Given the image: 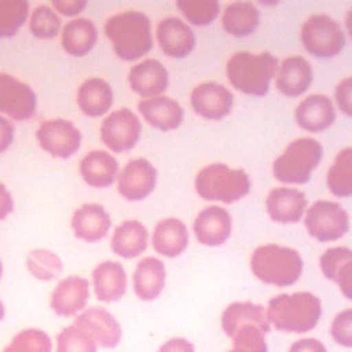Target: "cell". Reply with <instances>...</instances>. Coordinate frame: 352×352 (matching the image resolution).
<instances>
[{
	"mask_svg": "<svg viewBox=\"0 0 352 352\" xmlns=\"http://www.w3.org/2000/svg\"><path fill=\"white\" fill-rule=\"evenodd\" d=\"M89 283L85 278L72 275L62 279L51 294V308L59 316H73L85 308Z\"/></svg>",
	"mask_w": 352,
	"mask_h": 352,
	"instance_id": "d6986e66",
	"label": "cell"
},
{
	"mask_svg": "<svg viewBox=\"0 0 352 352\" xmlns=\"http://www.w3.org/2000/svg\"><path fill=\"white\" fill-rule=\"evenodd\" d=\"M104 33L122 60H136L153 48L151 22L140 11L129 10L110 16L104 23Z\"/></svg>",
	"mask_w": 352,
	"mask_h": 352,
	"instance_id": "7a4b0ae2",
	"label": "cell"
},
{
	"mask_svg": "<svg viewBox=\"0 0 352 352\" xmlns=\"http://www.w3.org/2000/svg\"><path fill=\"white\" fill-rule=\"evenodd\" d=\"M248 324L258 327L265 334L270 331L271 324L263 305L252 301H235L231 302L221 314V329L230 338L239 327Z\"/></svg>",
	"mask_w": 352,
	"mask_h": 352,
	"instance_id": "484cf974",
	"label": "cell"
},
{
	"mask_svg": "<svg viewBox=\"0 0 352 352\" xmlns=\"http://www.w3.org/2000/svg\"><path fill=\"white\" fill-rule=\"evenodd\" d=\"M52 344L47 333L38 329H26L14 336L3 352H51Z\"/></svg>",
	"mask_w": 352,
	"mask_h": 352,
	"instance_id": "74e56055",
	"label": "cell"
},
{
	"mask_svg": "<svg viewBox=\"0 0 352 352\" xmlns=\"http://www.w3.org/2000/svg\"><path fill=\"white\" fill-rule=\"evenodd\" d=\"M138 110L148 125L160 131H173L182 125L184 118V110L179 102L162 95L142 99Z\"/></svg>",
	"mask_w": 352,
	"mask_h": 352,
	"instance_id": "7402d4cb",
	"label": "cell"
},
{
	"mask_svg": "<svg viewBox=\"0 0 352 352\" xmlns=\"http://www.w3.org/2000/svg\"><path fill=\"white\" fill-rule=\"evenodd\" d=\"M176 7L195 26L210 25L220 12V4L214 0H179Z\"/></svg>",
	"mask_w": 352,
	"mask_h": 352,
	"instance_id": "8d00e7d4",
	"label": "cell"
},
{
	"mask_svg": "<svg viewBox=\"0 0 352 352\" xmlns=\"http://www.w3.org/2000/svg\"><path fill=\"white\" fill-rule=\"evenodd\" d=\"M36 139L44 151L63 160L76 154L81 146V132L65 118H51L41 122Z\"/></svg>",
	"mask_w": 352,
	"mask_h": 352,
	"instance_id": "30bf717a",
	"label": "cell"
},
{
	"mask_svg": "<svg viewBox=\"0 0 352 352\" xmlns=\"http://www.w3.org/2000/svg\"><path fill=\"white\" fill-rule=\"evenodd\" d=\"M312 78L309 62L300 55H293L280 62L275 74V85L285 96L296 98L309 88Z\"/></svg>",
	"mask_w": 352,
	"mask_h": 352,
	"instance_id": "44dd1931",
	"label": "cell"
},
{
	"mask_svg": "<svg viewBox=\"0 0 352 352\" xmlns=\"http://www.w3.org/2000/svg\"><path fill=\"white\" fill-rule=\"evenodd\" d=\"M82 180L95 188H104L114 183L118 176L117 160L104 150H94L80 161Z\"/></svg>",
	"mask_w": 352,
	"mask_h": 352,
	"instance_id": "4316f807",
	"label": "cell"
},
{
	"mask_svg": "<svg viewBox=\"0 0 352 352\" xmlns=\"http://www.w3.org/2000/svg\"><path fill=\"white\" fill-rule=\"evenodd\" d=\"M294 118L300 128L308 132H322L336 121V110L329 96L315 94L302 99L294 110Z\"/></svg>",
	"mask_w": 352,
	"mask_h": 352,
	"instance_id": "ffe728a7",
	"label": "cell"
},
{
	"mask_svg": "<svg viewBox=\"0 0 352 352\" xmlns=\"http://www.w3.org/2000/svg\"><path fill=\"white\" fill-rule=\"evenodd\" d=\"M148 232L147 228L138 220H125L116 227L110 246L111 250L124 258L140 256L147 249Z\"/></svg>",
	"mask_w": 352,
	"mask_h": 352,
	"instance_id": "4dcf8cb0",
	"label": "cell"
},
{
	"mask_svg": "<svg viewBox=\"0 0 352 352\" xmlns=\"http://www.w3.org/2000/svg\"><path fill=\"white\" fill-rule=\"evenodd\" d=\"M4 318V304L0 300V320Z\"/></svg>",
	"mask_w": 352,
	"mask_h": 352,
	"instance_id": "f907efd6",
	"label": "cell"
},
{
	"mask_svg": "<svg viewBox=\"0 0 352 352\" xmlns=\"http://www.w3.org/2000/svg\"><path fill=\"white\" fill-rule=\"evenodd\" d=\"M157 40L162 52L170 58H186L195 47L191 28L180 18L168 16L157 25Z\"/></svg>",
	"mask_w": 352,
	"mask_h": 352,
	"instance_id": "2e32d148",
	"label": "cell"
},
{
	"mask_svg": "<svg viewBox=\"0 0 352 352\" xmlns=\"http://www.w3.org/2000/svg\"><path fill=\"white\" fill-rule=\"evenodd\" d=\"M260 25V11L250 1L230 3L221 15V26L234 37L252 34Z\"/></svg>",
	"mask_w": 352,
	"mask_h": 352,
	"instance_id": "1f68e13d",
	"label": "cell"
},
{
	"mask_svg": "<svg viewBox=\"0 0 352 352\" xmlns=\"http://www.w3.org/2000/svg\"><path fill=\"white\" fill-rule=\"evenodd\" d=\"M330 334L338 345L352 348V308L344 309L334 316L330 326Z\"/></svg>",
	"mask_w": 352,
	"mask_h": 352,
	"instance_id": "b9f144b4",
	"label": "cell"
},
{
	"mask_svg": "<svg viewBox=\"0 0 352 352\" xmlns=\"http://www.w3.org/2000/svg\"><path fill=\"white\" fill-rule=\"evenodd\" d=\"M142 124L138 116L126 109H118L110 113L100 125L102 143L114 153L132 150L140 139Z\"/></svg>",
	"mask_w": 352,
	"mask_h": 352,
	"instance_id": "9c48e42d",
	"label": "cell"
},
{
	"mask_svg": "<svg viewBox=\"0 0 352 352\" xmlns=\"http://www.w3.org/2000/svg\"><path fill=\"white\" fill-rule=\"evenodd\" d=\"M278 67V58L267 51L258 54L241 51L232 54L226 63L231 85L239 92L252 96H264L268 92Z\"/></svg>",
	"mask_w": 352,
	"mask_h": 352,
	"instance_id": "3957f363",
	"label": "cell"
},
{
	"mask_svg": "<svg viewBox=\"0 0 352 352\" xmlns=\"http://www.w3.org/2000/svg\"><path fill=\"white\" fill-rule=\"evenodd\" d=\"M92 282L96 298L104 302L118 301L126 292V272L118 261L99 263L92 271Z\"/></svg>",
	"mask_w": 352,
	"mask_h": 352,
	"instance_id": "cb8c5ba5",
	"label": "cell"
},
{
	"mask_svg": "<svg viewBox=\"0 0 352 352\" xmlns=\"http://www.w3.org/2000/svg\"><path fill=\"white\" fill-rule=\"evenodd\" d=\"M322 144L312 138H298L290 142L274 161L272 173L276 180L287 184H304L322 158Z\"/></svg>",
	"mask_w": 352,
	"mask_h": 352,
	"instance_id": "8992f818",
	"label": "cell"
},
{
	"mask_svg": "<svg viewBox=\"0 0 352 352\" xmlns=\"http://www.w3.org/2000/svg\"><path fill=\"white\" fill-rule=\"evenodd\" d=\"M77 104L81 113L88 117L103 116L113 104L110 84L99 77L87 78L77 89Z\"/></svg>",
	"mask_w": 352,
	"mask_h": 352,
	"instance_id": "f546056e",
	"label": "cell"
},
{
	"mask_svg": "<svg viewBox=\"0 0 352 352\" xmlns=\"http://www.w3.org/2000/svg\"><path fill=\"white\" fill-rule=\"evenodd\" d=\"M188 245L186 224L176 217L160 220L153 231V248L157 253L173 258L180 256Z\"/></svg>",
	"mask_w": 352,
	"mask_h": 352,
	"instance_id": "f1b7e54d",
	"label": "cell"
},
{
	"mask_svg": "<svg viewBox=\"0 0 352 352\" xmlns=\"http://www.w3.org/2000/svg\"><path fill=\"white\" fill-rule=\"evenodd\" d=\"M111 227L107 210L99 204H84L72 217V228L78 239L96 242L103 239Z\"/></svg>",
	"mask_w": 352,
	"mask_h": 352,
	"instance_id": "603a6c76",
	"label": "cell"
},
{
	"mask_svg": "<svg viewBox=\"0 0 352 352\" xmlns=\"http://www.w3.org/2000/svg\"><path fill=\"white\" fill-rule=\"evenodd\" d=\"M28 270L40 280H52L63 271L62 260L58 254L47 249H34L26 258Z\"/></svg>",
	"mask_w": 352,
	"mask_h": 352,
	"instance_id": "e575fe53",
	"label": "cell"
},
{
	"mask_svg": "<svg viewBox=\"0 0 352 352\" xmlns=\"http://www.w3.org/2000/svg\"><path fill=\"white\" fill-rule=\"evenodd\" d=\"M267 319L276 330L302 334L311 331L319 323L322 301L309 292L279 294L268 301Z\"/></svg>",
	"mask_w": 352,
	"mask_h": 352,
	"instance_id": "6da1fadb",
	"label": "cell"
},
{
	"mask_svg": "<svg viewBox=\"0 0 352 352\" xmlns=\"http://www.w3.org/2000/svg\"><path fill=\"white\" fill-rule=\"evenodd\" d=\"M345 28L348 34L352 37V8H349V11L345 15Z\"/></svg>",
	"mask_w": 352,
	"mask_h": 352,
	"instance_id": "681fc988",
	"label": "cell"
},
{
	"mask_svg": "<svg viewBox=\"0 0 352 352\" xmlns=\"http://www.w3.org/2000/svg\"><path fill=\"white\" fill-rule=\"evenodd\" d=\"M37 99L33 88L11 74L0 73V113L16 121L34 116Z\"/></svg>",
	"mask_w": 352,
	"mask_h": 352,
	"instance_id": "8fae6325",
	"label": "cell"
},
{
	"mask_svg": "<svg viewBox=\"0 0 352 352\" xmlns=\"http://www.w3.org/2000/svg\"><path fill=\"white\" fill-rule=\"evenodd\" d=\"M232 221L230 213L221 206L202 209L194 220L192 231L199 243L205 246H220L231 235Z\"/></svg>",
	"mask_w": 352,
	"mask_h": 352,
	"instance_id": "9a60e30c",
	"label": "cell"
},
{
	"mask_svg": "<svg viewBox=\"0 0 352 352\" xmlns=\"http://www.w3.org/2000/svg\"><path fill=\"white\" fill-rule=\"evenodd\" d=\"M265 333L253 324L239 327L232 340V349L236 352H268Z\"/></svg>",
	"mask_w": 352,
	"mask_h": 352,
	"instance_id": "60d3db41",
	"label": "cell"
},
{
	"mask_svg": "<svg viewBox=\"0 0 352 352\" xmlns=\"http://www.w3.org/2000/svg\"><path fill=\"white\" fill-rule=\"evenodd\" d=\"M265 209L270 219L275 223H297L307 209V198L305 194L297 188L276 187L268 192Z\"/></svg>",
	"mask_w": 352,
	"mask_h": 352,
	"instance_id": "e0dca14e",
	"label": "cell"
},
{
	"mask_svg": "<svg viewBox=\"0 0 352 352\" xmlns=\"http://www.w3.org/2000/svg\"><path fill=\"white\" fill-rule=\"evenodd\" d=\"M56 352H96V342L87 331L72 324L58 334Z\"/></svg>",
	"mask_w": 352,
	"mask_h": 352,
	"instance_id": "f35d334b",
	"label": "cell"
},
{
	"mask_svg": "<svg viewBox=\"0 0 352 352\" xmlns=\"http://www.w3.org/2000/svg\"><path fill=\"white\" fill-rule=\"evenodd\" d=\"M326 182L333 195H352V147H345L336 155L327 170Z\"/></svg>",
	"mask_w": 352,
	"mask_h": 352,
	"instance_id": "836d02e7",
	"label": "cell"
},
{
	"mask_svg": "<svg viewBox=\"0 0 352 352\" xmlns=\"http://www.w3.org/2000/svg\"><path fill=\"white\" fill-rule=\"evenodd\" d=\"M14 209V199L7 187L0 183V220H4Z\"/></svg>",
	"mask_w": 352,
	"mask_h": 352,
	"instance_id": "c3c4849f",
	"label": "cell"
},
{
	"mask_svg": "<svg viewBox=\"0 0 352 352\" xmlns=\"http://www.w3.org/2000/svg\"><path fill=\"white\" fill-rule=\"evenodd\" d=\"M289 352H327L324 344L316 338H301L294 341Z\"/></svg>",
	"mask_w": 352,
	"mask_h": 352,
	"instance_id": "f6af8a7d",
	"label": "cell"
},
{
	"mask_svg": "<svg viewBox=\"0 0 352 352\" xmlns=\"http://www.w3.org/2000/svg\"><path fill=\"white\" fill-rule=\"evenodd\" d=\"M29 3L23 0H0V37L14 36L26 22Z\"/></svg>",
	"mask_w": 352,
	"mask_h": 352,
	"instance_id": "d590c367",
	"label": "cell"
},
{
	"mask_svg": "<svg viewBox=\"0 0 352 352\" xmlns=\"http://www.w3.org/2000/svg\"><path fill=\"white\" fill-rule=\"evenodd\" d=\"M62 21L58 14L48 6H38L33 10L29 29L38 38H52L60 30Z\"/></svg>",
	"mask_w": 352,
	"mask_h": 352,
	"instance_id": "ab89813d",
	"label": "cell"
},
{
	"mask_svg": "<svg viewBox=\"0 0 352 352\" xmlns=\"http://www.w3.org/2000/svg\"><path fill=\"white\" fill-rule=\"evenodd\" d=\"M300 40L316 58H333L345 45V34L340 23L324 14H314L302 23Z\"/></svg>",
	"mask_w": 352,
	"mask_h": 352,
	"instance_id": "52a82bcc",
	"label": "cell"
},
{
	"mask_svg": "<svg viewBox=\"0 0 352 352\" xmlns=\"http://www.w3.org/2000/svg\"><path fill=\"white\" fill-rule=\"evenodd\" d=\"M158 352H195V346L184 337H173L164 342Z\"/></svg>",
	"mask_w": 352,
	"mask_h": 352,
	"instance_id": "bcb514c9",
	"label": "cell"
},
{
	"mask_svg": "<svg viewBox=\"0 0 352 352\" xmlns=\"http://www.w3.org/2000/svg\"><path fill=\"white\" fill-rule=\"evenodd\" d=\"M305 228L319 242H330L342 238L349 230L346 210L334 201L319 199L305 213Z\"/></svg>",
	"mask_w": 352,
	"mask_h": 352,
	"instance_id": "ba28073f",
	"label": "cell"
},
{
	"mask_svg": "<svg viewBox=\"0 0 352 352\" xmlns=\"http://www.w3.org/2000/svg\"><path fill=\"white\" fill-rule=\"evenodd\" d=\"M195 191L206 201L234 204L249 194L250 179L242 169H232L226 164L204 166L195 176Z\"/></svg>",
	"mask_w": 352,
	"mask_h": 352,
	"instance_id": "5b68a950",
	"label": "cell"
},
{
	"mask_svg": "<svg viewBox=\"0 0 352 352\" xmlns=\"http://www.w3.org/2000/svg\"><path fill=\"white\" fill-rule=\"evenodd\" d=\"M228 352H236V351H235V349H232V348H231V349H230V351H228Z\"/></svg>",
	"mask_w": 352,
	"mask_h": 352,
	"instance_id": "f5cc1de1",
	"label": "cell"
},
{
	"mask_svg": "<svg viewBox=\"0 0 352 352\" xmlns=\"http://www.w3.org/2000/svg\"><path fill=\"white\" fill-rule=\"evenodd\" d=\"M334 98L338 109L348 117H352V76L341 80L336 89Z\"/></svg>",
	"mask_w": 352,
	"mask_h": 352,
	"instance_id": "7bdbcfd3",
	"label": "cell"
},
{
	"mask_svg": "<svg viewBox=\"0 0 352 352\" xmlns=\"http://www.w3.org/2000/svg\"><path fill=\"white\" fill-rule=\"evenodd\" d=\"M14 133L15 128L12 122L8 118L0 116V154L11 146L14 140Z\"/></svg>",
	"mask_w": 352,
	"mask_h": 352,
	"instance_id": "7dc6e473",
	"label": "cell"
},
{
	"mask_svg": "<svg viewBox=\"0 0 352 352\" xmlns=\"http://www.w3.org/2000/svg\"><path fill=\"white\" fill-rule=\"evenodd\" d=\"M157 184V169L146 158L126 162L117 176V190L126 201H142L148 197Z\"/></svg>",
	"mask_w": 352,
	"mask_h": 352,
	"instance_id": "7c38bea8",
	"label": "cell"
},
{
	"mask_svg": "<svg viewBox=\"0 0 352 352\" xmlns=\"http://www.w3.org/2000/svg\"><path fill=\"white\" fill-rule=\"evenodd\" d=\"M322 274L337 283L344 297L352 300V249L345 246L330 248L319 258Z\"/></svg>",
	"mask_w": 352,
	"mask_h": 352,
	"instance_id": "d4e9b609",
	"label": "cell"
},
{
	"mask_svg": "<svg viewBox=\"0 0 352 352\" xmlns=\"http://www.w3.org/2000/svg\"><path fill=\"white\" fill-rule=\"evenodd\" d=\"M73 324L87 331L103 348H114L121 341V326L104 308L92 307L85 309L74 319Z\"/></svg>",
	"mask_w": 352,
	"mask_h": 352,
	"instance_id": "5bb4252c",
	"label": "cell"
},
{
	"mask_svg": "<svg viewBox=\"0 0 352 352\" xmlns=\"http://www.w3.org/2000/svg\"><path fill=\"white\" fill-rule=\"evenodd\" d=\"M302 258L296 249L276 243L261 245L252 253L250 270L267 285L286 287L296 283L302 274Z\"/></svg>",
	"mask_w": 352,
	"mask_h": 352,
	"instance_id": "277c9868",
	"label": "cell"
},
{
	"mask_svg": "<svg viewBox=\"0 0 352 352\" xmlns=\"http://www.w3.org/2000/svg\"><path fill=\"white\" fill-rule=\"evenodd\" d=\"M128 82L133 92L148 99L161 96L165 92L169 84V74L160 60L144 59L129 69Z\"/></svg>",
	"mask_w": 352,
	"mask_h": 352,
	"instance_id": "ac0fdd59",
	"label": "cell"
},
{
	"mask_svg": "<svg viewBox=\"0 0 352 352\" xmlns=\"http://www.w3.org/2000/svg\"><path fill=\"white\" fill-rule=\"evenodd\" d=\"M166 280L164 263L157 257H144L133 271V290L143 301H153L162 293Z\"/></svg>",
	"mask_w": 352,
	"mask_h": 352,
	"instance_id": "83f0119b",
	"label": "cell"
},
{
	"mask_svg": "<svg viewBox=\"0 0 352 352\" xmlns=\"http://www.w3.org/2000/svg\"><path fill=\"white\" fill-rule=\"evenodd\" d=\"M96 26L87 18L72 19L62 29V48L72 56L87 55L96 44Z\"/></svg>",
	"mask_w": 352,
	"mask_h": 352,
	"instance_id": "d6a6232c",
	"label": "cell"
},
{
	"mask_svg": "<svg viewBox=\"0 0 352 352\" xmlns=\"http://www.w3.org/2000/svg\"><path fill=\"white\" fill-rule=\"evenodd\" d=\"M1 274H3V264H1V261H0V278H1Z\"/></svg>",
	"mask_w": 352,
	"mask_h": 352,
	"instance_id": "816d5d0a",
	"label": "cell"
},
{
	"mask_svg": "<svg viewBox=\"0 0 352 352\" xmlns=\"http://www.w3.org/2000/svg\"><path fill=\"white\" fill-rule=\"evenodd\" d=\"M190 104L202 118L217 121L230 114L234 104V95L224 85L206 81L192 88Z\"/></svg>",
	"mask_w": 352,
	"mask_h": 352,
	"instance_id": "4fadbf2b",
	"label": "cell"
},
{
	"mask_svg": "<svg viewBox=\"0 0 352 352\" xmlns=\"http://www.w3.org/2000/svg\"><path fill=\"white\" fill-rule=\"evenodd\" d=\"M52 7L56 11H59L62 15L74 16V15L80 14L87 7V1H84V0H63V1L54 0Z\"/></svg>",
	"mask_w": 352,
	"mask_h": 352,
	"instance_id": "ee69618b",
	"label": "cell"
}]
</instances>
